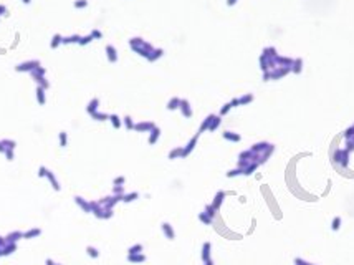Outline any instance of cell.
Instances as JSON below:
<instances>
[{"instance_id":"obj_1","label":"cell","mask_w":354,"mask_h":265,"mask_svg":"<svg viewBox=\"0 0 354 265\" xmlns=\"http://www.w3.org/2000/svg\"><path fill=\"white\" fill-rule=\"evenodd\" d=\"M98 105H99L98 98H94L93 101H89V105H88V113H89V114H94L96 109H98Z\"/></svg>"},{"instance_id":"obj_2","label":"cell","mask_w":354,"mask_h":265,"mask_svg":"<svg viewBox=\"0 0 354 265\" xmlns=\"http://www.w3.org/2000/svg\"><path fill=\"white\" fill-rule=\"evenodd\" d=\"M106 52H108V58H109V61H116V60H118L116 50H114L111 45H108V46H106Z\"/></svg>"},{"instance_id":"obj_3","label":"cell","mask_w":354,"mask_h":265,"mask_svg":"<svg viewBox=\"0 0 354 265\" xmlns=\"http://www.w3.org/2000/svg\"><path fill=\"white\" fill-rule=\"evenodd\" d=\"M181 108H182V113L185 114V116H190L192 113H190V109H189V103L184 99V101H181Z\"/></svg>"},{"instance_id":"obj_4","label":"cell","mask_w":354,"mask_h":265,"mask_svg":"<svg viewBox=\"0 0 354 265\" xmlns=\"http://www.w3.org/2000/svg\"><path fill=\"white\" fill-rule=\"evenodd\" d=\"M181 106V99H177V98H174L169 101V105H167V108L169 109H175V108H179Z\"/></svg>"},{"instance_id":"obj_5","label":"cell","mask_w":354,"mask_h":265,"mask_svg":"<svg viewBox=\"0 0 354 265\" xmlns=\"http://www.w3.org/2000/svg\"><path fill=\"white\" fill-rule=\"evenodd\" d=\"M61 41H63V38H61V35H55L53 40H51V48H56V46L60 45Z\"/></svg>"},{"instance_id":"obj_6","label":"cell","mask_w":354,"mask_h":265,"mask_svg":"<svg viewBox=\"0 0 354 265\" xmlns=\"http://www.w3.org/2000/svg\"><path fill=\"white\" fill-rule=\"evenodd\" d=\"M37 96H38V101H40V105H45V93H43V88H38L37 90Z\"/></svg>"},{"instance_id":"obj_7","label":"cell","mask_w":354,"mask_h":265,"mask_svg":"<svg viewBox=\"0 0 354 265\" xmlns=\"http://www.w3.org/2000/svg\"><path fill=\"white\" fill-rule=\"evenodd\" d=\"M109 119H111V123H113L114 128H119V126H121V121H119V118H118L116 114H111V116H109Z\"/></svg>"},{"instance_id":"obj_8","label":"cell","mask_w":354,"mask_h":265,"mask_svg":"<svg viewBox=\"0 0 354 265\" xmlns=\"http://www.w3.org/2000/svg\"><path fill=\"white\" fill-rule=\"evenodd\" d=\"M94 119H98V121H104V119H108L109 116L108 114H101V113H94V114H91Z\"/></svg>"},{"instance_id":"obj_9","label":"cell","mask_w":354,"mask_h":265,"mask_svg":"<svg viewBox=\"0 0 354 265\" xmlns=\"http://www.w3.org/2000/svg\"><path fill=\"white\" fill-rule=\"evenodd\" d=\"M149 128H152V123H142V124H137L136 126V129H149Z\"/></svg>"},{"instance_id":"obj_10","label":"cell","mask_w":354,"mask_h":265,"mask_svg":"<svg viewBox=\"0 0 354 265\" xmlns=\"http://www.w3.org/2000/svg\"><path fill=\"white\" fill-rule=\"evenodd\" d=\"M93 40V37L89 35V37H85V38H80V45H86V43H89Z\"/></svg>"},{"instance_id":"obj_11","label":"cell","mask_w":354,"mask_h":265,"mask_svg":"<svg viewBox=\"0 0 354 265\" xmlns=\"http://www.w3.org/2000/svg\"><path fill=\"white\" fill-rule=\"evenodd\" d=\"M86 5H88L86 0H78V2H74V7H76V8H80V7H86Z\"/></svg>"},{"instance_id":"obj_12","label":"cell","mask_w":354,"mask_h":265,"mask_svg":"<svg viewBox=\"0 0 354 265\" xmlns=\"http://www.w3.org/2000/svg\"><path fill=\"white\" fill-rule=\"evenodd\" d=\"M60 141H61V146L66 144V132H60Z\"/></svg>"},{"instance_id":"obj_13","label":"cell","mask_w":354,"mask_h":265,"mask_svg":"<svg viewBox=\"0 0 354 265\" xmlns=\"http://www.w3.org/2000/svg\"><path fill=\"white\" fill-rule=\"evenodd\" d=\"M230 108H232V103H230V105H225V106H223V108H222V111H220V114H225V113H227V111H228V109H230Z\"/></svg>"},{"instance_id":"obj_14","label":"cell","mask_w":354,"mask_h":265,"mask_svg":"<svg viewBox=\"0 0 354 265\" xmlns=\"http://www.w3.org/2000/svg\"><path fill=\"white\" fill-rule=\"evenodd\" d=\"M157 134H159V129H154V131H152V136H151V143H154V141H156Z\"/></svg>"},{"instance_id":"obj_15","label":"cell","mask_w":354,"mask_h":265,"mask_svg":"<svg viewBox=\"0 0 354 265\" xmlns=\"http://www.w3.org/2000/svg\"><path fill=\"white\" fill-rule=\"evenodd\" d=\"M124 123H126L127 128H133V123H131V118H129V116H126V118H124Z\"/></svg>"},{"instance_id":"obj_16","label":"cell","mask_w":354,"mask_h":265,"mask_svg":"<svg viewBox=\"0 0 354 265\" xmlns=\"http://www.w3.org/2000/svg\"><path fill=\"white\" fill-rule=\"evenodd\" d=\"M91 37H93V38H101V32H98V30H94V32L91 33Z\"/></svg>"},{"instance_id":"obj_17","label":"cell","mask_w":354,"mask_h":265,"mask_svg":"<svg viewBox=\"0 0 354 265\" xmlns=\"http://www.w3.org/2000/svg\"><path fill=\"white\" fill-rule=\"evenodd\" d=\"M225 138H230V139H240V136H234V134H228V132H225Z\"/></svg>"},{"instance_id":"obj_18","label":"cell","mask_w":354,"mask_h":265,"mask_svg":"<svg viewBox=\"0 0 354 265\" xmlns=\"http://www.w3.org/2000/svg\"><path fill=\"white\" fill-rule=\"evenodd\" d=\"M235 2H237V0H228V5H234Z\"/></svg>"},{"instance_id":"obj_19","label":"cell","mask_w":354,"mask_h":265,"mask_svg":"<svg viewBox=\"0 0 354 265\" xmlns=\"http://www.w3.org/2000/svg\"><path fill=\"white\" fill-rule=\"evenodd\" d=\"M23 2H27V3H28V2H30V0H23Z\"/></svg>"}]
</instances>
